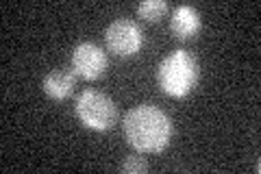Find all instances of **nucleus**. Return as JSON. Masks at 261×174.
I'll return each mask as SVG.
<instances>
[{
	"label": "nucleus",
	"instance_id": "nucleus-9",
	"mask_svg": "<svg viewBox=\"0 0 261 174\" xmlns=\"http://www.w3.org/2000/svg\"><path fill=\"white\" fill-rule=\"evenodd\" d=\"M146 170H148V161L140 155H128L124 163H122V172L126 174H144Z\"/></svg>",
	"mask_w": 261,
	"mask_h": 174
},
{
	"label": "nucleus",
	"instance_id": "nucleus-1",
	"mask_svg": "<svg viewBox=\"0 0 261 174\" xmlns=\"http://www.w3.org/2000/svg\"><path fill=\"white\" fill-rule=\"evenodd\" d=\"M126 142L137 153H161L172 139V120L154 105H137L124 115L122 122Z\"/></svg>",
	"mask_w": 261,
	"mask_h": 174
},
{
	"label": "nucleus",
	"instance_id": "nucleus-3",
	"mask_svg": "<svg viewBox=\"0 0 261 174\" xmlns=\"http://www.w3.org/2000/svg\"><path fill=\"white\" fill-rule=\"evenodd\" d=\"M79 120L92 131H109L118 122V107L107 94L98 89H85L76 98Z\"/></svg>",
	"mask_w": 261,
	"mask_h": 174
},
{
	"label": "nucleus",
	"instance_id": "nucleus-5",
	"mask_svg": "<svg viewBox=\"0 0 261 174\" xmlns=\"http://www.w3.org/2000/svg\"><path fill=\"white\" fill-rule=\"evenodd\" d=\"M107 53L94 41H83L72 53V70L87 81L100 79L107 70Z\"/></svg>",
	"mask_w": 261,
	"mask_h": 174
},
{
	"label": "nucleus",
	"instance_id": "nucleus-2",
	"mask_svg": "<svg viewBox=\"0 0 261 174\" xmlns=\"http://www.w3.org/2000/svg\"><path fill=\"white\" fill-rule=\"evenodd\" d=\"M200 65L190 51L176 48L159 63L157 81L159 87L172 98H185L198 85Z\"/></svg>",
	"mask_w": 261,
	"mask_h": 174
},
{
	"label": "nucleus",
	"instance_id": "nucleus-7",
	"mask_svg": "<svg viewBox=\"0 0 261 174\" xmlns=\"http://www.w3.org/2000/svg\"><path fill=\"white\" fill-rule=\"evenodd\" d=\"M202 20L200 13L190 5H178L172 11V18H170V31L174 33V37L178 39H190L196 33L200 31Z\"/></svg>",
	"mask_w": 261,
	"mask_h": 174
},
{
	"label": "nucleus",
	"instance_id": "nucleus-6",
	"mask_svg": "<svg viewBox=\"0 0 261 174\" xmlns=\"http://www.w3.org/2000/svg\"><path fill=\"white\" fill-rule=\"evenodd\" d=\"M74 83H76V72L68 68H55L44 77L42 87L44 94L53 101H65L72 92H74Z\"/></svg>",
	"mask_w": 261,
	"mask_h": 174
},
{
	"label": "nucleus",
	"instance_id": "nucleus-4",
	"mask_svg": "<svg viewBox=\"0 0 261 174\" xmlns=\"http://www.w3.org/2000/svg\"><path fill=\"white\" fill-rule=\"evenodd\" d=\"M105 41H107V48L118 55V57H133L142 51L144 46V33L137 27L133 20L128 18H120L113 20L107 33H105Z\"/></svg>",
	"mask_w": 261,
	"mask_h": 174
},
{
	"label": "nucleus",
	"instance_id": "nucleus-8",
	"mask_svg": "<svg viewBox=\"0 0 261 174\" xmlns=\"http://www.w3.org/2000/svg\"><path fill=\"white\" fill-rule=\"evenodd\" d=\"M137 13H140V18L148 22H159L168 13V3H163V0H144V3L137 5Z\"/></svg>",
	"mask_w": 261,
	"mask_h": 174
}]
</instances>
